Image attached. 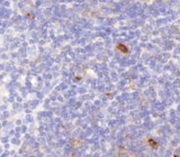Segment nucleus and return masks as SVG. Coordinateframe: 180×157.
<instances>
[{"instance_id":"obj_2","label":"nucleus","mask_w":180,"mask_h":157,"mask_svg":"<svg viewBox=\"0 0 180 157\" xmlns=\"http://www.w3.org/2000/svg\"><path fill=\"white\" fill-rule=\"evenodd\" d=\"M174 157H177V156H174Z\"/></svg>"},{"instance_id":"obj_1","label":"nucleus","mask_w":180,"mask_h":157,"mask_svg":"<svg viewBox=\"0 0 180 157\" xmlns=\"http://www.w3.org/2000/svg\"><path fill=\"white\" fill-rule=\"evenodd\" d=\"M117 48H118V50L122 51L123 53H126V52H128V51H129L128 47L126 46V45H124V44H122V43L117 44Z\"/></svg>"}]
</instances>
